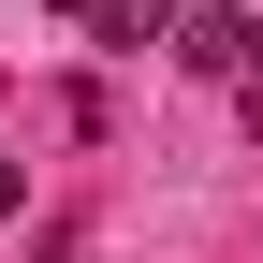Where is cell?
I'll return each mask as SVG.
<instances>
[{
	"instance_id": "3",
	"label": "cell",
	"mask_w": 263,
	"mask_h": 263,
	"mask_svg": "<svg viewBox=\"0 0 263 263\" xmlns=\"http://www.w3.org/2000/svg\"><path fill=\"white\" fill-rule=\"evenodd\" d=\"M249 73H263V15H249Z\"/></svg>"
},
{
	"instance_id": "1",
	"label": "cell",
	"mask_w": 263,
	"mask_h": 263,
	"mask_svg": "<svg viewBox=\"0 0 263 263\" xmlns=\"http://www.w3.org/2000/svg\"><path fill=\"white\" fill-rule=\"evenodd\" d=\"M15 205H29V176H15V161H0V219H15Z\"/></svg>"
},
{
	"instance_id": "2",
	"label": "cell",
	"mask_w": 263,
	"mask_h": 263,
	"mask_svg": "<svg viewBox=\"0 0 263 263\" xmlns=\"http://www.w3.org/2000/svg\"><path fill=\"white\" fill-rule=\"evenodd\" d=\"M44 15H73V29H103V0H44Z\"/></svg>"
}]
</instances>
